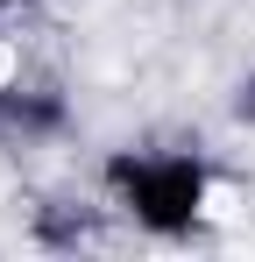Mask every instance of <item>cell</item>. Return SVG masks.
Listing matches in <instances>:
<instances>
[{"mask_svg": "<svg viewBox=\"0 0 255 262\" xmlns=\"http://www.w3.org/2000/svg\"><path fill=\"white\" fill-rule=\"evenodd\" d=\"M107 184H114V199H121L149 234H192V220L206 213V199H213L206 163L184 156V149H163V156H114V163H107Z\"/></svg>", "mask_w": 255, "mask_h": 262, "instance_id": "obj_1", "label": "cell"}]
</instances>
